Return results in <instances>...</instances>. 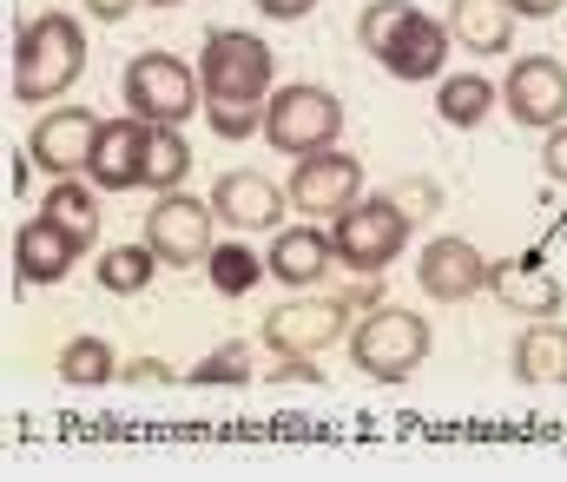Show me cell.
<instances>
[{
    "label": "cell",
    "instance_id": "32",
    "mask_svg": "<svg viewBox=\"0 0 567 482\" xmlns=\"http://www.w3.org/2000/svg\"><path fill=\"white\" fill-rule=\"evenodd\" d=\"M542 172H548L555 185H567V120L548 133V140H542Z\"/></svg>",
    "mask_w": 567,
    "mask_h": 482
},
{
    "label": "cell",
    "instance_id": "3",
    "mask_svg": "<svg viewBox=\"0 0 567 482\" xmlns=\"http://www.w3.org/2000/svg\"><path fill=\"white\" fill-rule=\"evenodd\" d=\"M429 350H435L429 318L403 311V305H377L370 318L350 324V363H357L363 377H377V383H403V377H416Z\"/></svg>",
    "mask_w": 567,
    "mask_h": 482
},
{
    "label": "cell",
    "instance_id": "15",
    "mask_svg": "<svg viewBox=\"0 0 567 482\" xmlns=\"http://www.w3.org/2000/svg\"><path fill=\"white\" fill-rule=\"evenodd\" d=\"M449 20H429L423 7H410V20L383 40V73H396V80H410V86H423V80H442V66H449Z\"/></svg>",
    "mask_w": 567,
    "mask_h": 482
},
{
    "label": "cell",
    "instance_id": "25",
    "mask_svg": "<svg viewBox=\"0 0 567 482\" xmlns=\"http://www.w3.org/2000/svg\"><path fill=\"white\" fill-rule=\"evenodd\" d=\"M205 265H212V285H218L225 298H245V291L265 278V258H258V252H245L238 238H231V245H212V258H205Z\"/></svg>",
    "mask_w": 567,
    "mask_h": 482
},
{
    "label": "cell",
    "instance_id": "28",
    "mask_svg": "<svg viewBox=\"0 0 567 482\" xmlns=\"http://www.w3.org/2000/svg\"><path fill=\"white\" fill-rule=\"evenodd\" d=\"M403 20H410V0H370V7H363V20H357V33H363V47H370V53H383V40H390Z\"/></svg>",
    "mask_w": 567,
    "mask_h": 482
},
{
    "label": "cell",
    "instance_id": "1",
    "mask_svg": "<svg viewBox=\"0 0 567 482\" xmlns=\"http://www.w3.org/2000/svg\"><path fill=\"white\" fill-rule=\"evenodd\" d=\"M80 73H86V33L73 13H33L13 33V100L20 106H53Z\"/></svg>",
    "mask_w": 567,
    "mask_h": 482
},
{
    "label": "cell",
    "instance_id": "2",
    "mask_svg": "<svg viewBox=\"0 0 567 482\" xmlns=\"http://www.w3.org/2000/svg\"><path fill=\"white\" fill-rule=\"evenodd\" d=\"M271 47L258 33H238V27H212L205 33V53H198V80H205V106H265L278 86H271Z\"/></svg>",
    "mask_w": 567,
    "mask_h": 482
},
{
    "label": "cell",
    "instance_id": "17",
    "mask_svg": "<svg viewBox=\"0 0 567 482\" xmlns=\"http://www.w3.org/2000/svg\"><path fill=\"white\" fill-rule=\"evenodd\" d=\"M212 212H218V225H231V232H278L284 192L265 172H218Z\"/></svg>",
    "mask_w": 567,
    "mask_h": 482
},
{
    "label": "cell",
    "instance_id": "20",
    "mask_svg": "<svg viewBox=\"0 0 567 482\" xmlns=\"http://www.w3.org/2000/svg\"><path fill=\"white\" fill-rule=\"evenodd\" d=\"M515 377L522 383H567V324L535 318L522 337H515Z\"/></svg>",
    "mask_w": 567,
    "mask_h": 482
},
{
    "label": "cell",
    "instance_id": "27",
    "mask_svg": "<svg viewBox=\"0 0 567 482\" xmlns=\"http://www.w3.org/2000/svg\"><path fill=\"white\" fill-rule=\"evenodd\" d=\"M251 377H258V370H251V343H245V337L205 350V357L185 370V383H205V390H212V383H251Z\"/></svg>",
    "mask_w": 567,
    "mask_h": 482
},
{
    "label": "cell",
    "instance_id": "8",
    "mask_svg": "<svg viewBox=\"0 0 567 482\" xmlns=\"http://www.w3.org/2000/svg\"><path fill=\"white\" fill-rule=\"evenodd\" d=\"M502 106L515 126H535V133H555L567 120V66L548 53H522L502 80Z\"/></svg>",
    "mask_w": 567,
    "mask_h": 482
},
{
    "label": "cell",
    "instance_id": "30",
    "mask_svg": "<svg viewBox=\"0 0 567 482\" xmlns=\"http://www.w3.org/2000/svg\"><path fill=\"white\" fill-rule=\"evenodd\" d=\"M390 198H396L410 218H429V212H435V185H429V178H403V185H390Z\"/></svg>",
    "mask_w": 567,
    "mask_h": 482
},
{
    "label": "cell",
    "instance_id": "10",
    "mask_svg": "<svg viewBox=\"0 0 567 482\" xmlns=\"http://www.w3.org/2000/svg\"><path fill=\"white\" fill-rule=\"evenodd\" d=\"M350 330V298H303V305H278L265 318V343L278 357H317Z\"/></svg>",
    "mask_w": 567,
    "mask_h": 482
},
{
    "label": "cell",
    "instance_id": "37",
    "mask_svg": "<svg viewBox=\"0 0 567 482\" xmlns=\"http://www.w3.org/2000/svg\"><path fill=\"white\" fill-rule=\"evenodd\" d=\"M145 7H178V0H145Z\"/></svg>",
    "mask_w": 567,
    "mask_h": 482
},
{
    "label": "cell",
    "instance_id": "14",
    "mask_svg": "<svg viewBox=\"0 0 567 482\" xmlns=\"http://www.w3.org/2000/svg\"><path fill=\"white\" fill-rule=\"evenodd\" d=\"M93 133H100V120H93L86 106H53V113H40V126L27 133V160L40 165V172H53V178H73V172H86Z\"/></svg>",
    "mask_w": 567,
    "mask_h": 482
},
{
    "label": "cell",
    "instance_id": "26",
    "mask_svg": "<svg viewBox=\"0 0 567 482\" xmlns=\"http://www.w3.org/2000/svg\"><path fill=\"white\" fill-rule=\"evenodd\" d=\"M60 377L66 383H106V377H120V357H113L106 337H73L60 350Z\"/></svg>",
    "mask_w": 567,
    "mask_h": 482
},
{
    "label": "cell",
    "instance_id": "19",
    "mask_svg": "<svg viewBox=\"0 0 567 482\" xmlns=\"http://www.w3.org/2000/svg\"><path fill=\"white\" fill-rule=\"evenodd\" d=\"M449 33L468 53H508L515 40V7L508 0H449Z\"/></svg>",
    "mask_w": 567,
    "mask_h": 482
},
{
    "label": "cell",
    "instance_id": "34",
    "mask_svg": "<svg viewBox=\"0 0 567 482\" xmlns=\"http://www.w3.org/2000/svg\"><path fill=\"white\" fill-rule=\"evenodd\" d=\"M310 7H317V0H258V13H265V20H303Z\"/></svg>",
    "mask_w": 567,
    "mask_h": 482
},
{
    "label": "cell",
    "instance_id": "16",
    "mask_svg": "<svg viewBox=\"0 0 567 482\" xmlns=\"http://www.w3.org/2000/svg\"><path fill=\"white\" fill-rule=\"evenodd\" d=\"M337 265V245H330V232L323 225H278L271 232V252H265V271L290 285V291H310V285H323V271Z\"/></svg>",
    "mask_w": 567,
    "mask_h": 482
},
{
    "label": "cell",
    "instance_id": "23",
    "mask_svg": "<svg viewBox=\"0 0 567 482\" xmlns=\"http://www.w3.org/2000/svg\"><path fill=\"white\" fill-rule=\"evenodd\" d=\"M192 172V146H185V126H152L145 140V192H178Z\"/></svg>",
    "mask_w": 567,
    "mask_h": 482
},
{
    "label": "cell",
    "instance_id": "4",
    "mask_svg": "<svg viewBox=\"0 0 567 482\" xmlns=\"http://www.w3.org/2000/svg\"><path fill=\"white\" fill-rule=\"evenodd\" d=\"M120 93H126V113H140L145 126H185L192 113H205V80H198V66H185L178 53H158V47L126 60Z\"/></svg>",
    "mask_w": 567,
    "mask_h": 482
},
{
    "label": "cell",
    "instance_id": "29",
    "mask_svg": "<svg viewBox=\"0 0 567 482\" xmlns=\"http://www.w3.org/2000/svg\"><path fill=\"white\" fill-rule=\"evenodd\" d=\"M205 120H212V133L218 140H251V133H265V106H205Z\"/></svg>",
    "mask_w": 567,
    "mask_h": 482
},
{
    "label": "cell",
    "instance_id": "33",
    "mask_svg": "<svg viewBox=\"0 0 567 482\" xmlns=\"http://www.w3.org/2000/svg\"><path fill=\"white\" fill-rule=\"evenodd\" d=\"M271 383H323V370L310 357H278V370H265Z\"/></svg>",
    "mask_w": 567,
    "mask_h": 482
},
{
    "label": "cell",
    "instance_id": "5",
    "mask_svg": "<svg viewBox=\"0 0 567 482\" xmlns=\"http://www.w3.org/2000/svg\"><path fill=\"white\" fill-rule=\"evenodd\" d=\"M410 232H416V218L383 192V198H357L343 218H330V245H337V265L343 271H357V278H377V271H390L396 258H403V245H410Z\"/></svg>",
    "mask_w": 567,
    "mask_h": 482
},
{
    "label": "cell",
    "instance_id": "24",
    "mask_svg": "<svg viewBox=\"0 0 567 482\" xmlns=\"http://www.w3.org/2000/svg\"><path fill=\"white\" fill-rule=\"evenodd\" d=\"M152 271H158V252H152V245H113V252L100 258V291L133 298V291L152 285Z\"/></svg>",
    "mask_w": 567,
    "mask_h": 482
},
{
    "label": "cell",
    "instance_id": "12",
    "mask_svg": "<svg viewBox=\"0 0 567 482\" xmlns=\"http://www.w3.org/2000/svg\"><path fill=\"white\" fill-rule=\"evenodd\" d=\"M416 285H423L435 305H468L488 291V258L468 245V238H429L423 258H416Z\"/></svg>",
    "mask_w": 567,
    "mask_h": 482
},
{
    "label": "cell",
    "instance_id": "11",
    "mask_svg": "<svg viewBox=\"0 0 567 482\" xmlns=\"http://www.w3.org/2000/svg\"><path fill=\"white\" fill-rule=\"evenodd\" d=\"M80 252H86V238L73 225H60L53 212H40L13 232V278L20 285H60L80 265Z\"/></svg>",
    "mask_w": 567,
    "mask_h": 482
},
{
    "label": "cell",
    "instance_id": "13",
    "mask_svg": "<svg viewBox=\"0 0 567 482\" xmlns=\"http://www.w3.org/2000/svg\"><path fill=\"white\" fill-rule=\"evenodd\" d=\"M145 140H152V126H145L140 113L100 120L93 153H86V178H93L100 192H133L145 178Z\"/></svg>",
    "mask_w": 567,
    "mask_h": 482
},
{
    "label": "cell",
    "instance_id": "6",
    "mask_svg": "<svg viewBox=\"0 0 567 482\" xmlns=\"http://www.w3.org/2000/svg\"><path fill=\"white\" fill-rule=\"evenodd\" d=\"M265 140H271V153H284V160H310V153L337 146L343 140V100L330 86L290 80V86H278L265 100Z\"/></svg>",
    "mask_w": 567,
    "mask_h": 482
},
{
    "label": "cell",
    "instance_id": "31",
    "mask_svg": "<svg viewBox=\"0 0 567 482\" xmlns=\"http://www.w3.org/2000/svg\"><path fill=\"white\" fill-rule=\"evenodd\" d=\"M120 377H126V383H145V390H152V383H178V370H172L165 357H133Z\"/></svg>",
    "mask_w": 567,
    "mask_h": 482
},
{
    "label": "cell",
    "instance_id": "21",
    "mask_svg": "<svg viewBox=\"0 0 567 482\" xmlns=\"http://www.w3.org/2000/svg\"><path fill=\"white\" fill-rule=\"evenodd\" d=\"M495 80L488 73H449V80H435V113H442V126H455V133H468V126H482L488 113H495Z\"/></svg>",
    "mask_w": 567,
    "mask_h": 482
},
{
    "label": "cell",
    "instance_id": "36",
    "mask_svg": "<svg viewBox=\"0 0 567 482\" xmlns=\"http://www.w3.org/2000/svg\"><path fill=\"white\" fill-rule=\"evenodd\" d=\"M80 7H86L93 20H126L133 7H145V0H80Z\"/></svg>",
    "mask_w": 567,
    "mask_h": 482
},
{
    "label": "cell",
    "instance_id": "22",
    "mask_svg": "<svg viewBox=\"0 0 567 482\" xmlns=\"http://www.w3.org/2000/svg\"><path fill=\"white\" fill-rule=\"evenodd\" d=\"M40 212H53L60 225H73L86 245L100 238V185H93V178H80V172H73V178H53V192L40 198Z\"/></svg>",
    "mask_w": 567,
    "mask_h": 482
},
{
    "label": "cell",
    "instance_id": "9",
    "mask_svg": "<svg viewBox=\"0 0 567 482\" xmlns=\"http://www.w3.org/2000/svg\"><path fill=\"white\" fill-rule=\"evenodd\" d=\"M357 198H363V165L343 146H323V153L297 160V172H290V205L310 218H343Z\"/></svg>",
    "mask_w": 567,
    "mask_h": 482
},
{
    "label": "cell",
    "instance_id": "35",
    "mask_svg": "<svg viewBox=\"0 0 567 482\" xmlns=\"http://www.w3.org/2000/svg\"><path fill=\"white\" fill-rule=\"evenodd\" d=\"M508 7H515V20H555L567 0H508Z\"/></svg>",
    "mask_w": 567,
    "mask_h": 482
},
{
    "label": "cell",
    "instance_id": "18",
    "mask_svg": "<svg viewBox=\"0 0 567 482\" xmlns=\"http://www.w3.org/2000/svg\"><path fill=\"white\" fill-rule=\"evenodd\" d=\"M488 291L515 311V318H561L567 291L548 278V271H535V265H522V258H502V265H488Z\"/></svg>",
    "mask_w": 567,
    "mask_h": 482
},
{
    "label": "cell",
    "instance_id": "7",
    "mask_svg": "<svg viewBox=\"0 0 567 482\" xmlns=\"http://www.w3.org/2000/svg\"><path fill=\"white\" fill-rule=\"evenodd\" d=\"M145 245L158 252V265H205L212 245H218V212L212 198H192V192H158L152 212H145Z\"/></svg>",
    "mask_w": 567,
    "mask_h": 482
}]
</instances>
